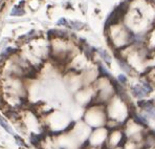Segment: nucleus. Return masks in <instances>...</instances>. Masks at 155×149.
<instances>
[{
    "label": "nucleus",
    "instance_id": "obj_10",
    "mask_svg": "<svg viewBox=\"0 0 155 149\" xmlns=\"http://www.w3.org/2000/svg\"><path fill=\"white\" fill-rule=\"evenodd\" d=\"M126 143H127V137H126V134H125V132H123L122 140H120V142L118 143V147H124Z\"/></svg>",
    "mask_w": 155,
    "mask_h": 149
},
{
    "label": "nucleus",
    "instance_id": "obj_4",
    "mask_svg": "<svg viewBox=\"0 0 155 149\" xmlns=\"http://www.w3.org/2000/svg\"><path fill=\"white\" fill-rule=\"evenodd\" d=\"M137 105L143 109L149 108V107L154 106V101L153 100H140L137 102Z\"/></svg>",
    "mask_w": 155,
    "mask_h": 149
},
{
    "label": "nucleus",
    "instance_id": "obj_12",
    "mask_svg": "<svg viewBox=\"0 0 155 149\" xmlns=\"http://www.w3.org/2000/svg\"><path fill=\"white\" fill-rule=\"evenodd\" d=\"M118 81H120V84H126L127 83V77L125 75L120 74V76H118Z\"/></svg>",
    "mask_w": 155,
    "mask_h": 149
},
{
    "label": "nucleus",
    "instance_id": "obj_13",
    "mask_svg": "<svg viewBox=\"0 0 155 149\" xmlns=\"http://www.w3.org/2000/svg\"><path fill=\"white\" fill-rule=\"evenodd\" d=\"M143 86L145 87L146 89H147L148 93H151V91L153 90V88H152V86L150 85V84L148 83V82H143Z\"/></svg>",
    "mask_w": 155,
    "mask_h": 149
},
{
    "label": "nucleus",
    "instance_id": "obj_8",
    "mask_svg": "<svg viewBox=\"0 0 155 149\" xmlns=\"http://www.w3.org/2000/svg\"><path fill=\"white\" fill-rule=\"evenodd\" d=\"M143 110L146 111V114H147L148 117H150V118L154 119L155 120V107H149V108H146L143 109Z\"/></svg>",
    "mask_w": 155,
    "mask_h": 149
},
{
    "label": "nucleus",
    "instance_id": "obj_6",
    "mask_svg": "<svg viewBox=\"0 0 155 149\" xmlns=\"http://www.w3.org/2000/svg\"><path fill=\"white\" fill-rule=\"evenodd\" d=\"M117 61H118V64L120 65V68H122L123 70H125V72H127V73H130L131 72V68H130V66H129V64L126 62L125 60H120V58H117Z\"/></svg>",
    "mask_w": 155,
    "mask_h": 149
},
{
    "label": "nucleus",
    "instance_id": "obj_9",
    "mask_svg": "<svg viewBox=\"0 0 155 149\" xmlns=\"http://www.w3.org/2000/svg\"><path fill=\"white\" fill-rule=\"evenodd\" d=\"M99 72H100V74H101L102 76H104V77H107V78H109V79H112V78H111V76H110V74H109L108 70H107L106 68H104L102 65L99 66Z\"/></svg>",
    "mask_w": 155,
    "mask_h": 149
},
{
    "label": "nucleus",
    "instance_id": "obj_2",
    "mask_svg": "<svg viewBox=\"0 0 155 149\" xmlns=\"http://www.w3.org/2000/svg\"><path fill=\"white\" fill-rule=\"evenodd\" d=\"M130 118L133 119L134 122H135L136 124L142 125L143 127H148V125H149V122H148L147 119H146L143 116H142V114H137L135 111L130 112Z\"/></svg>",
    "mask_w": 155,
    "mask_h": 149
},
{
    "label": "nucleus",
    "instance_id": "obj_5",
    "mask_svg": "<svg viewBox=\"0 0 155 149\" xmlns=\"http://www.w3.org/2000/svg\"><path fill=\"white\" fill-rule=\"evenodd\" d=\"M0 125H1V127L4 128V130H5V131H8V134H13V136H14V131H13L12 127H11V126L6 123V121L4 120L2 117H0Z\"/></svg>",
    "mask_w": 155,
    "mask_h": 149
},
{
    "label": "nucleus",
    "instance_id": "obj_1",
    "mask_svg": "<svg viewBox=\"0 0 155 149\" xmlns=\"http://www.w3.org/2000/svg\"><path fill=\"white\" fill-rule=\"evenodd\" d=\"M131 93H132V95H133L135 98H137V99H142V98L146 97V96L149 93L147 91V89H146L143 85L133 86L131 88Z\"/></svg>",
    "mask_w": 155,
    "mask_h": 149
},
{
    "label": "nucleus",
    "instance_id": "obj_3",
    "mask_svg": "<svg viewBox=\"0 0 155 149\" xmlns=\"http://www.w3.org/2000/svg\"><path fill=\"white\" fill-rule=\"evenodd\" d=\"M45 137V134H31V142L33 145L37 146Z\"/></svg>",
    "mask_w": 155,
    "mask_h": 149
},
{
    "label": "nucleus",
    "instance_id": "obj_7",
    "mask_svg": "<svg viewBox=\"0 0 155 149\" xmlns=\"http://www.w3.org/2000/svg\"><path fill=\"white\" fill-rule=\"evenodd\" d=\"M99 52H100V55L102 56V58L105 60V62H106L107 64H110L111 63V58H110V56H109L108 54H107L106 52H105L104 49H99Z\"/></svg>",
    "mask_w": 155,
    "mask_h": 149
},
{
    "label": "nucleus",
    "instance_id": "obj_11",
    "mask_svg": "<svg viewBox=\"0 0 155 149\" xmlns=\"http://www.w3.org/2000/svg\"><path fill=\"white\" fill-rule=\"evenodd\" d=\"M14 137H15L16 141H17L16 143H17L18 145H19V146H23V147H26V144L24 143V141H23V140H22L19 136H14Z\"/></svg>",
    "mask_w": 155,
    "mask_h": 149
}]
</instances>
